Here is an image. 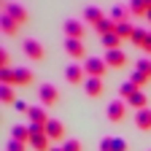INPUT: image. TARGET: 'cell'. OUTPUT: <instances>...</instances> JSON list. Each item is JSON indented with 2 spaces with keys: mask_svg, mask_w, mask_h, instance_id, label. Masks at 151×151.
Returning a JSON list of instances; mask_svg holds the SVG:
<instances>
[{
  "mask_svg": "<svg viewBox=\"0 0 151 151\" xmlns=\"http://www.w3.org/2000/svg\"><path fill=\"white\" fill-rule=\"evenodd\" d=\"M0 27H3V32H6V35H14V32H16V27H19V24H16V22H14V19H11V16H8V14H3V16H0Z\"/></svg>",
  "mask_w": 151,
  "mask_h": 151,
  "instance_id": "23",
  "label": "cell"
},
{
  "mask_svg": "<svg viewBox=\"0 0 151 151\" xmlns=\"http://www.w3.org/2000/svg\"><path fill=\"white\" fill-rule=\"evenodd\" d=\"M105 65L111 68V70H119V68H124L127 65V54L122 51V49H113V51H105Z\"/></svg>",
  "mask_w": 151,
  "mask_h": 151,
  "instance_id": "5",
  "label": "cell"
},
{
  "mask_svg": "<svg viewBox=\"0 0 151 151\" xmlns=\"http://www.w3.org/2000/svg\"><path fill=\"white\" fill-rule=\"evenodd\" d=\"M124 111H127V103H124L122 97H119V100H111L108 108H105V113H108L111 122H122V119H124Z\"/></svg>",
  "mask_w": 151,
  "mask_h": 151,
  "instance_id": "7",
  "label": "cell"
},
{
  "mask_svg": "<svg viewBox=\"0 0 151 151\" xmlns=\"http://www.w3.org/2000/svg\"><path fill=\"white\" fill-rule=\"evenodd\" d=\"M65 51H68V57H73V60H84V57H86L84 43L76 41V38H65Z\"/></svg>",
  "mask_w": 151,
  "mask_h": 151,
  "instance_id": "8",
  "label": "cell"
},
{
  "mask_svg": "<svg viewBox=\"0 0 151 151\" xmlns=\"http://www.w3.org/2000/svg\"><path fill=\"white\" fill-rule=\"evenodd\" d=\"M127 8H129V14H132V16H146V14H148V8H146L143 0H129Z\"/></svg>",
  "mask_w": 151,
  "mask_h": 151,
  "instance_id": "20",
  "label": "cell"
},
{
  "mask_svg": "<svg viewBox=\"0 0 151 151\" xmlns=\"http://www.w3.org/2000/svg\"><path fill=\"white\" fill-rule=\"evenodd\" d=\"M62 151H81V140H76V138H68L62 143Z\"/></svg>",
  "mask_w": 151,
  "mask_h": 151,
  "instance_id": "31",
  "label": "cell"
},
{
  "mask_svg": "<svg viewBox=\"0 0 151 151\" xmlns=\"http://www.w3.org/2000/svg\"><path fill=\"white\" fill-rule=\"evenodd\" d=\"M30 127H24V124H14L11 127V140H19V143H27L30 146Z\"/></svg>",
  "mask_w": 151,
  "mask_h": 151,
  "instance_id": "13",
  "label": "cell"
},
{
  "mask_svg": "<svg viewBox=\"0 0 151 151\" xmlns=\"http://www.w3.org/2000/svg\"><path fill=\"white\" fill-rule=\"evenodd\" d=\"M22 49H24V54L30 57V60H32V62H41V60H43V57H46V51H43V46H41V43H38V41H35V38H27V41L22 43Z\"/></svg>",
  "mask_w": 151,
  "mask_h": 151,
  "instance_id": "4",
  "label": "cell"
},
{
  "mask_svg": "<svg viewBox=\"0 0 151 151\" xmlns=\"http://www.w3.org/2000/svg\"><path fill=\"white\" fill-rule=\"evenodd\" d=\"M84 19H86V22H89L92 27H97V24L103 22V19H105V16H103V11H100L97 6H89V8L84 11Z\"/></svg>",
  "mask_w": 151,
  "mask_h": 151,
  "instance_id": "18",
  "label": "cell"
},
{
  "mask_svg": "<svg viewBox=\"0 0 151 151\" xmlns=\"http://www.w3.org/2000/svg\"><path fill=\"white\" fill-rule=\"evenodd\" d=\"M94 30L100 32V38H103V35H111V32H116V22H113L111 16H105V19H103V22L94 27Z\"/></svg>",
  "mask_w": 151,
  "mask_h": 151,
  "instance_id": "19",
  "label": "cell"
},
{
  "mask_svg": "<svg viewBox=\"0 0 151 151\" xmlns=\"http://www.w3.org/2000/svg\"><path fill=\"white\" fill-rule=\"evenodd\" d=\"M146 35H148V30L135 27V30H132V38H129V41H132V46H140V49H143V43H146Z\"/></svg>",
  "mask_w": 151,
  "mask_h": 151,
  "instance_id": "25",
  "label": "cell"
},
{
  "mask_svg": "<svg viewBox=\"0 0 151 151\" xmlns=\"http://www.w3.org/2000/svg\"><path fill=\"white\" fill-rule=\"evenodd\" d=\"M11 65V57H8V51H0V70H6Z\"/></svg>",
  "mask_w": 151,
  "mask_h": 151,
  "instance_id": "35",
  "label": "cell"
},
{
  "mask_svg": "<svg viewBox=\"0 0 151 151\" xmlns=\"http://www.w3.org/2000/svg\"><path fill=\"white\" fill-rule=\"evenodd\" d=\"M113 151H127V140L124 138H113Z\"/></svg>",
  "mask_w": 151,
  "mask_h": 151,
  "instance_id": "34",
  "label": "cell"
},
{
  "mask_svg": "<svg viewBox=\"0 0 151 151\" xmlns=\"http://www.w3.org/2000/svg\"><path fill=\"white\" fill-rule=\"evenodd\" d=\"M0 100H3L6 105H16V92H14V86H0Z\"/></svg>",
  "mask_w": 151,
  "mask_h": 151,
  "instance_id": "22",
  "label": "cell"
},
{
  "mask_svg": "<svg viewBox=\"0 0 151 151\" xmlns=\"http://www.w3.org/2000/svg\"><path fill=\"white\" fill-rule=\"evenodd\" d=\"M30 148L32 151H51V140L46 132H32L30 135Z\"/></svg>",
  "mask_w": 151,
  "mask_h": 151,
  "instance_id": "9",
  "label": "cell"
},
{
  "mask_svg": "<svg viewBox=\"0 0 151 151\" xmlns=\"http://www.w3.org/2000/svg\"><path fill=\"white\" fill-rule=\"evenodd\" d=\"M3 14H8L16 24H27V19H30L27 11L19 6V3H11V0H3Z\"/></svg>",
  "mask_w": 151,
  "mask_h": 151,
  "instance_id": "2",
  "label": "cell"
},
{
  "mask_svg": "<svg viewBox=\"0 0 151 151\" xmlns=\"http://www.w3.org/2000/svg\"><path fill=\"white\" fill-rule=\"evenodd\" d=\"M143 51H146V54H151V30H148V35H146V43H143Z\"/></svg>",
  "mask_w": 151,
  "mask_h": 151,
  "instance_id": "37",
  "label": "cell"
},
{
  "mask_svg": "<svg viewBox=\"0 0 151 151\" xmlns=\"http://www.w3.org/2000/svg\"><path fill=\"white\" fill-rule=\"evenodd\" d=\"M62 27H65V38H76V41H81V38H84V30H86L78 19H68Z\"/></svg>",
  "mask_w": 151,
  "mask_h": 151,
  "instance_id": "10",
  "label": "cell"
},
{
  "mask_svg": "<svg viewBox=\"0 0 151 151\" xmlns=\"http://www.w3.org/2000/svg\"><path fill=\"white\" fill-rule=\"evenodd\" d=\"M14 81H16V86H27L32 81V70L30 68H14Z\"/></svg>",
  "mask_w": 151,
  "mask_h": 151,
  "instance_id": "17",
  "label": "cell"
},
{
  "mask_svg": "<svg viewBox=\"0 0 151 151\" xmlns=\"http://www.w3.org/2000/svg\"><path fill=\"white\" fill-rule=\"evenodd\" d=\"M65 78H68V84H84V81H86V70H84V65L70 62V65L65 68Z\"/></svg>",
  "mask_w": 151,
  "mask_h": 151,
  "instance_id": "3",
  "label": "cell"
},
{
  "mask_svg": "<svg viewBox=\"0 0 151 151\" xmlns=\"http://www.w3.org/2000/svg\"><path fill=\"white\" fill-rule=\"evenodd\" d=\"M129 81H132V84H135V86L140 89V86H146V84H148L151 78H148L146 73H140V70H135V68H132V76H129Z\"/></svg>",
  "mask_w": 151,
  "mask_h": 151,
  "instance_id": "27",
  "label": "cell"
},
{
  "mask_svg": "<svg viewBox=\"0 0 151 151\" xmlns=\"http://www.w3.org/2000/svg\"><path fill=\"white\" fill-rule=\"evenodd\" d=\"M0 84H3V86H16V81H14V68L0 70Z\"/></svg>",
  "mask_w": 151,
  "mask_h": 151,
  "instance_id": "29",
  "label": "cell"
},
{
  "mask_svg": "<svg viewBox=\"0 0 151 151\" xmlns=\"http://www.w3.org/2000/svg\"><path fill=\"white\" fill-rule=\"evenodd\" d=\"M46 135H49V140H62V138H65V124H62L60 119H49Z\"/></svg>",
  "mask_w": 151,
  "mask_h": 151,
  "instance_id": "11",
  "label": "cell"
},
{
  "mask_svg": "<svg viewBox=\"0 0 151 151\" xmlns=\"http://www.w3.org/2000/svg\"><path fill=\"white\" fill-rule=\"evenodd\" d=\"M97 148H100V151H113V138H103Z\"/></svg>",
  "mask_w": 151,
  "mask_h": 151,
  "instance_id": "33",
  "label": "cell"
},
{
  "mask_svg": "<svg viewBox=\"0 0 151 151\" xmlns=\"http://www.w3.org/2000/svg\"><path fill=\"white\" fill-rule=\"evenodd\" d=\"M38 97H41V103L49 108V105H54L57 100H60V92H57L54 84H43L41 89H38Z\"/></svg>",
  "mask_w": 151,
  "mask_h": 151,
  "instance_id": "6",
  "label": "cell"
},
{
  "mask_svg": "<svg viewBox=\"0 0 151 151\" xmlns=\"http://www.w3.org/2000/svg\"><path fill=\"white\" fill-rule=\"evenodd\" d=\"M103 46H105V51H113V49H119V46H122V38H119L116 32L103 35Z\"/></svg>",
  "mask_w": 151,
  "mask_h": 151,
  "instance_id": "21",
  "label": "cell"
},
{
  "mask_svg": "<svg viewBox=\"0 0 151 151\" xmlns=\"http://www.w3.org/2000/svg\"><path fill=\"white\" fill-rule=\"evenodd\" d=\"M146 19H148V22H151V11H148V14H146Z\"/></svg>",
  "mask_w": 151,
  "mask_h": 151,
  "instance_id": "39",
  "label": "cell"
},
{
  "mask_svg": "<svg viewBox=\"0 0 151 151\" xmlns=\"http://www.w3.org/2000/svg\"><path fill=\"white\" fill-rule=\"evenodd\" d=\"M135 70L146 73L148 78H151V60H148V57H143V60H138V62H135Z\"/></svg>",
  "mask_w": 151,
  "mask_h": 151,
  "instance_id": "30",
  "label": "cell"
},
{
  "mask_svg": "<svg viewBox=\"0 0 151 151\" xmlns=\"http://www.w3.org/2000/svg\"><path fill=\"white\" fill-rule=\"evenodd\" d=\"M30 124H49V113H46V105H32L30 113H27Z\"/></svg>",
  "mask_w": 151,
  "mask_h": 151,
  "instance_id": "12",
  "label": "cell"
},
{
  "mask_svg": "<svg viewBox=\"0 0 151 151\" xmlns=\"http://www.w3.org/2000/svg\"><path fill=\"white\" fill-rule=\"evenodd\" d=\"M6 151H27V143H19V140H8Z\"/></svg>",
  "mask_w": 151,
  "mask_h": 151,
  "instance_id": "32",
  "label": "cell"
},
{
  "mask_svg": "<svg viewBox=\"0 0 151 151\" xmlns=\"http://www.w3.org/2000/svg\"><path fill=\"white\" fill-rule=\"evenodd\" d=\"M30 108H32V105H27V103H22V100H16V111H22V113H30Z\"/></svg>",
  "mask_w": 151,
  "mask_h": 151,
  "instance_id": "36",
  "label": "cell"
},
{
  "mask_svg": "<svg viewBox=\"0 0 151 151\" xmlns=\"http://www.w3.org/2000/svg\"><path fill=\"white\" fill-rule=\"evenodd\" d=\"M135 127H138V129H143V132H148V129H151V111H148V108H143V111H138V113H135Z\"/></svg>",
  "mask_w": 151,
  "mask_h": 151,
  "instance_id": "16",
  "label": "cell"
},
{
  "mask_svg": "<svg viewBox=\"0 0 151 151\" xmlns=\"http://www.w3.org/2000/svg\"><path fill=\"white\" fill-rule=\"evenodd\" d=\"M132 30H135L132 22H116V35L122 38V41H124V38H132Z\"/></svg>",
  "mask_w": 151,
  "mask_h": 151,
  "instance_id": "26",
  "label": "cell"
},
{
  "mask_svg": "<svg viewBox=\"0 0 151 151\" xmlns=\"http://www.w3.org/2000/svg\"><path fill=\"white\" fill-rule=\"evenodd\" d=\"M127 105H129V108H135V111L148 108V97H146V92H143V89H138V92H135V94H132V97L127 100Z\"/></svg>",
  "mask_w": 151,
  "mask_h": 151,
  "instance_id": "15",
  "label": "cell"
},
{
  "mask_svg": "<svg viewBox=\"0 0 151 151\" xmlns=\"http://www.w3.org/2000/svg\"><path fill=\"white\" fill-rule=\"evenodd\" d=\"M84 70H86L89 78H103L105 70H108V65H105L103 57H86V60H84Z\"/></svg>",
  "mask_w": 151,
  "mask_h": 151,
  "instance_id": "1",
  "label": "cell"
},
{
  "mask_svg": "<svg viewBox=\"0 0 151 151\" xmlns=\"http://www.w3.org/2000/svg\"><path fill=\"white\" fill-rule=\"evenodd\" d=\"M143 3H146V8H148V11H151V0H143Z\"/></svg>",
  "mask_w": 151,
  "mask_h": 151,
  "instance_id": "38",
  "label": "cell"
},
{
  "mask_svg": "<svg viewBox=\"0 0 151 151\" xmlns=\"http://www.w3.org/2000/svg\"><path fill=\"white\" fill-rule=\"evenodd\" d=\"M135 92H138V86L132 84V81H124V84H122V89H119V94H122V100H124V103H127Z\"/></svg>",
  "mask_w": 151,
  "mask_h": 151,
  "instance_id": "28",
  "label": "cell"
},
{
  "mask_svg": "<svg viewBox=\"0 0 151 151\" xmlns=\"http://www.w3.org/2000/svg\"><path fill=\"white\" fill-rule=\"evenodd\" d=\"M127 14H129V8H124V6H113L111 8V19L113 22H129Z\"/></svg>",
  "mask_w": 151,
  "mask_h": 151,
  "instance_id": "24",
  "label": "cell"
},
{
  "mask_svg": "<svg viewBox=\"0 0 151 151\" xmlns=\"http://www.w3.org/2000/svg\"><path fill=\"white\" fill-rule=\"evenodd\" d=\"M51 151H62V148H51Z\"/></svg>",
  "mask_w": 151,
  "mask_h": 151,
  "instance_id": "40",
  "label": "cell"
},
{
  "mask_svg": "<svg viewBox=\"0 0 151 151\" xmlns=\"http://www.w3.org/2000/svg\"><path fill=\"white\" fill-rule=\"evenodd\" d=\"M84 92L89 94V97H100V94H103V78H89V76H86Z\"/></svg>",
  "mask_w": 151,
  "mask_h": 151,
  "instance_id": "14",
  "label": "cell"
}]
</instances>
